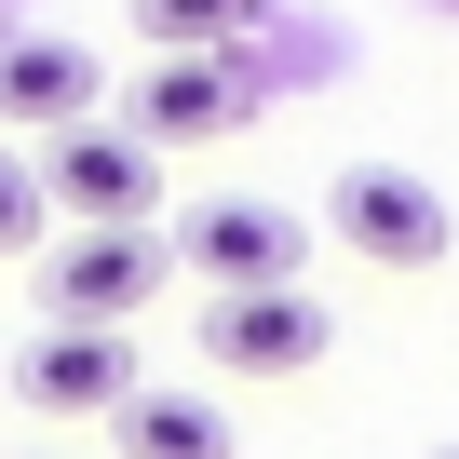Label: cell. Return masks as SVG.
<instances>
[{"label": "cell", "instance_id": "1", "mask_svg": "<svg viewBox=\"0 0 459 459\" xmlns=\"http://www.w3.org/2000/svg\"><path fill=\"white\" fill-rule=\"evenodd\" d=\"M41 203L68 230H162V149L122 122H68L41 135Z\"/></svg>", "mask_w": 459, "mask_h": 459}, {"label": "cell", "instance_id": "2", "mask_svg": "<svg viewBox=\"0 0 459 459\" xmlns=\"http://www.w3.org/2000/svg\"><path fill=\"white\" fill-rule=\"evenodd\" d=\"M162 284H176L162 230H55V244H41V311H55V325L135 338V311H149Z\"/></svg>", "mask_w": 459, "mask_h": 459}, {"label": "cell", "instance_id": "3", "mask_svg": "<svg viewBox=\"0 0 459 459\" xmlns=\"http://www.w3.org/2000/svg\"><path fill=\"white\" fill-rule=\"evenodd\" d=\"M325 230H338L351 257H378V271H432V257L459 244L446 189H432V176H405V162H338V189H325Z\"/></svg>", "mask_w": 459, "mask_h": 459}, {"label": "cell", "instance_id": "4", "mask_svg": "<svg viewBox=\"0 0 459 459\" xmlns=\"http://www.w3.org/2000/svg\"><path fill=\"white\" fill-rule=\"evenodd\" d=\"M162 257L203 271L216 298H257V284H298V271H311V230H298L284 203H203V216L162 230Z\"/></svg>", "mask_w": 459, "mask_h": 459}, {"label": "cell", "instance_id": "5", "mask_svg": "<svg viewBox=\"0 0 459 459\" xmlns=\"http://www.w3.org/2000/svg\"><path fill=\"white\" fill-rule=\"evenodd\" d=\"M149 378H135V338H108V325H41L28 351H14V405L28 419H122Z\"/></svg>", "mask_w": 459, "mask_h": 459}, {"label": "cell", "instance_id": "6", "mask_svg": "<svg viewBox=\"0 0 459 459\" xmlns=\"http://www.w3.org/2000/svg\"><path fill=\"white\" fill-rule=\"evenodd\" d=\"M325 351V311L298 284H257V298H203V365L216 378H298Z\"/></svg>", "mask_w": 459, "mask_h": 459}, {"label": "cell", "instance_id": "7", "mask_svg": "<svg viewBox=\"0 0 459 459\" xmlns=\"http://www.w3.org/2000/svg\"><path fill=\"white\" fill-rule=\"evenodd\" d=\"M108 108V68L55 28H0V122H28V135H68Z\"/></svg>", "mask_w": 459, "mask_h": 459}, {"label": "cell", "instance_id": "8", "mask_svg": "<svg viewBox=\"0 0 459 459\" xmlns=\"http://www.w3.org/2000/svg\"><path fill=\"white\" fill-rule=\"evenodd\" d=\"M230 122H244L230 55H162V68L135 82V108H122V135H149V149H203V135H230Z\"/></svg>", "mask_w": 459, "mask_h": 459}, {"label": "cell", "instance_id": "9", "mask_svg": "<svg viewBox=\"0 0 459 459\" xmlns=\"http://www.w3.org/2000/svg\"><path fill=\"white\" fill-rule=\"evenodd\" d=\"M108 432H122V459H230V405H203V392H135Z\"/></svg>", "mask_w": 459, "mask_h": 459}, {"label": "cell", "instance_id": "10", "mask_svg": "<svg viewBox=\"0 0 459 459\" xmlns=\"http://www.w3.org/2000/svg\"><path fill=\"white\" fill-rule=\"evenodd\" d=\"M257 14H271V0H135V28H149L162 55H230Z\"/></svg>", "mask_w": 459, "mask_h": 459}, {"label": "cell", "instance_id": "11", "mask_svg": "<svg viewBox=\"0 0 459 459\" xmlns=\"http://www.w3.org/2000/svg\"><path fill=\"white\" fill-rule=\"evenodd\" d=\"M55 244V203H41V162L0 135V257H41Z\"/></svg>", "mask_w": 459, "mask_h": 459}, {"label": "cell", "instance_id": "12", "mask_svg": "<svg viewBox=\"0 0 459 459\" xmlns=\"http://www.w3.org/2000/svg\"><path fill=\"white\" fill-rule=\"evenodd\" d=\"M432 459H459V446H432Z\"/></svg>", "mask_w": 459, "mask_h": 459}, {"label": "cell", "instance_id": "13", "mask_svg": "<svg viewBox=\"0 0 459 459\" xmlns=\"http://www.w3.org/2000/svg\"><path fill=\"white\" fill-rule=\"evenodd\" d=\"M14 459H41V446H14Z\"/></svg>", "mask_w": 459, "mask_h": 459}]
</instances>
